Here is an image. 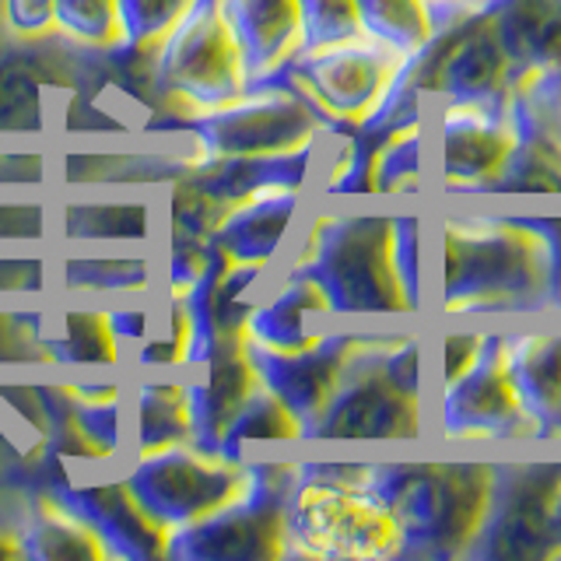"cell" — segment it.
<instances>
[{"mask_svg": "<svg viewBox=\"0 0 561 561\" xmlns=\"http://www.w3.org/2000/svg\"><path fill=\"white\" fill-rule=\"evenodd\" d=\"M502 43L526 60H561V0H513L502 18Z\"/></svg>", "mask_w": 561, "mask_h": 561, "instance_id": "6da1fadb", "label": "cell"}, {"mask_svg": "<svg viewBox=\"0 0 561 561\" xmlns=\"http://www.w3.org/2000/svg\"><path fill=\"white\" fill-rule=\"evenodd\" d=\"M505 70V49L491 32L473 28L453 43L443 57V81L460 95H478L495 88Z\"/></svg>", "mask_w": 561, "mask_h": 561, "instance_id": "7a4b0ae2", "label": "cell"}, {"mask_svg": "<svg viewBox=\"0 0 561 561\" xmlns=\"http://www.w3.org/2000/svg\"><path fill=\"white\" fill-rule=\"evenodd\" d=\"M508 158V145L502 130H491L488 123H460L446 134V172L460 175H491Z\"/></svg>", "mask_w": 561, "mask_h": 561, "instance_id": "3957f363", "label": "cell"}]
</instances>
